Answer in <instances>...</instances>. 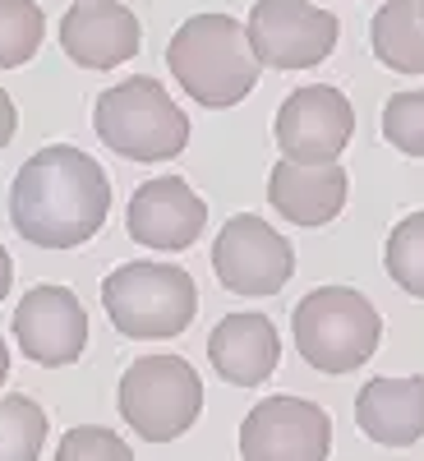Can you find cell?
<instances>
[{
	"label": "cell",
	"mask_w": 424,
	"mask_h": 461,
	"mask_svg": "<svg viewBox=\"0 0 424 461\" xmlns=\"http://www.w3.org/2000/svg\"><path fill=\"white\" fill-rule=\"evenodd\" d=\"M125 226H130V240L143 245V249H158V254H176V249H189L203 226H208V203L189 189V180L180 176H158L134 189L130 199V212H125Z\"/></svg>",
	"instance_id": "obj_12"
},
{
	"label": "cell",
	"mask_w": 424,
	"mask_h": 461,
	"mask_svg": "<svg viewBox=\"0 0 424 461\" xmlns=\"http://www.w3.org/2000/svg\"><path fill=\"white\" fill-rule=\"evenodd\" d=\"M60 47L84 69H115L139 56L143 28L121 0H74L60 14Z\"/></svg>",
	"instance_id": "obj_13"
},
{
	"label": "cell",
	"mask_w": 424,
	"mask_h": 461,
	"mask_svg": "<svg viewBox=\"0 0 424 461\" xmlns=\"http://www.w3.org/2000/svg\"><path fill=\"white\" fill-rule=\"evenodd\" d=\"M111 212V180L97 158L51 143L37 148L10 185V226L37 249H74L93 240Z\"/></svg>",
	"instance_id": "obj_1"
},
{
	"label": "cell",
	"mask_w": 424,
	"mask_h": 461,
	"mask_svg": "<svg viewBox=\"0 0 424 461\" xmlns=\"http://www.w3.org/2000/svg\"><path fill=\"white\" fill-rule=\"evenodd\" d=\"M47 443V411L28 393L0 397V461H37Z\"/></svg>",
	"instance_id": "obj_18"
},
{
	"label": "cell",
	"mask_w": 424,
	"mask_h": 461,
	"mask_svg": "<svg viewBox=\"0 0 424 461\" xmlns=\"http://www.w3.org/2000/svg\"><path fill=\"white\" fill-rule=\"evenodd\" d=\"M369 42L392 74H424V5L419 0H388L369 23Z\"/></svg>",
	"instance_id": "obj_17"
},
{
	"label": "cell",
	"mask_w": 424,
	"mask_h": 461,
	"mask_svg": "<svg viewBox=\"0 0 424 461\" xmlns=\"http://www.w3.org/2000/svg\"><path fill=\"white\" fill-rule=\"evenodd\" d=\"M383 139L406 158H424V88L397 93L383 106Z\"/></svg>",
	"instance_id": "obj_21"
},
{
	"label": "cell",
	"mask_w": 424,
	"mask_h": 461,
	"mask_svg": "<svg viewBox=\"0 0 424 461\" xmlns=\"http://www.w3.org/2000/svg\"><path fill=\"white\" fill-rule=\"evenodd\" d=\"M346 180L341 162H328V167H300V162H277L273 176H267V199L273 208L295 221V226H323L332 221L341 208H346Z\"/></svg>",
	"instance_id": "obj_15"
},
{
	"label": "cell",
	"mask_w": 424,
	"mask_h": 461,
	"mask_svg": "<svg viewBox=\"0 0 424 461\" xmlns=\"http://www.w3.org/2000/svg\"><path fill=\"white\" fill-rule=\"evenodd\" d=\"M212 273L230 295H277L295 273V249L263 217H230L212 240Z\"/></svg>",
	"instance_id": "obj_7"
},
{
	"label": "cell",
	"mask_w": 424,
	"mask_h": 461,
	"mask_svg": "<svg viewBox=\"0 0 424 461\" xmlns=\"http://www.w3.org/2000/svg\"><path fill=\"white\" fill-rule=\"evenodd\" d=\"M419 5H424V0H419Z\"/></svg>",
	"instance_id": "obj_26"
},
{
	"label": "cell",
	"mask_w": 424,
	"mask_h": 461,
	"mask_svg": "<svg viewBox=\"0 0 424 461\" xmlns=\"http://www.w3.org/2000/svg\"><path fill=\"white\" fill-rule=\"evenodd\" d=\"M208 360L226 383L258 388L263 378H273L282 360V337L273 319H263V314H226L208 337Z\"/></svg>",
	"instance_id": "obj_14"
},
{
	"label": "cell",
	"mask_w": 424,
	"mask_h": 461,
	"mask_svg": "<svg viewBox=\"0 0 424 461\" xmlns=\"http://www.w3.org/2000/svg\"><path fill=\"white\" fill-rule=\"evenodd\" d=\"M203 411V383L180 356H143L121 378V415L148 443L180 438Z\"/></svg>",
	"instance_id": "obj_6"
},
{
	"label": "cell",
	"mask_w": 424,
	"mask_h": 461,
	"mask_svg": "<svg viewBox=\"0 0 424 461\" xmlns=\"http://www.w3.org/2000/svg\"><path fill=\"white\" fill-rule=\"evenodd\" d=\"M19 351L47 369L74 365L88 346V314L69 286H32L14 310Z\"/></svg>",
	"instance_id": "obj_11"
},
{
	"label": "cell",
	"mask_w": 424,
	"mask_h": 461,
	"mask_svg": "<svg viewBox=\"0 0 424 461\" xmlns=\"http://www.w3.org/2000/svg\"><path fill=\"white\" fill-rule=\"evenodd\" d=\"M249 42L267 69H314L337 47V14L310 0H254Z\"/></svg>",
	"instance_id": "obj_8"
},
{
	"label": "cell",
	"mask_w": 424,
	"mask_h": 461,
	"mask_svg": "<svg viewBox=\"0 0 424 461\" xmlns=\"http://www.w3.org/2000/svg\"><path fill=\"white\" fill-rule=\"evenodd\" d=\"M97 139L130 162H167L189 143V115L171 102L158 79H125L97 97Z\"/></svg>",
	"instance_id": "obj_4"
},
{
	"label": "cell",
	"mask_w": 424,
	"mask_h": 461,
	"mask_svg": "<svg viewBox=\"0 0 424 461\" xmlns=\"http://www.w3.org/2000/svg\"><path fill=\"white\" fill-rule=\"evenodd\" d=\"M356 425L388 447H410L424 438V378H369L356 397Z\"/></svg>",
	"instance_id": "obj_16"
},
{
	"label": "cell",
	"mask_w": 424,
	"mask_h": 461,
	"mask_svg": "<svg viewBox=\"0 0 424 461\" xmlns=\"http://www.w3.org/2000/svg\"><path fill=\"white\" fill-rule=\"evenodd\" d=\"M332 420L323 406L304 397H267L240 425L245 461H328Z\"/></svg>",
	"instance_id": "obj_10"
},
{
	"label": "cell",
	"mask_w": 424,
	"mask_h": 461,
	"mask_svg": "<svg viewBox=\"0 0 424 461\" xmlns=\"http://www.w3.org/2000/svg\"><path fill=\"white\" fill-rule=\"evenodd\" d=\"M47 37V19L37 0H0V69H19L37 56Z\"/></svg>",
	"instance_id": "obj_19"
},
{
	"label": "cell",
	"mask_w": 424,
	"mask_h": 461,
	"mask_svg": "<svg viewBox=\"0 0 424 461\" xmlns=\"http://www.w3.org/2000/svg\"><path fill=\"white\" fill-rule=\"evenodd\" d=\"M167 69L199 106H236L254 93L263 60L254 56L249 28L230 14H194L185 19L167 47Z\"/></svg>",
	"instance_id": "obj_2"
},
{
	"label": "cell",
	"mask_w": 424,
	"mask_h": 461,
	"mask_svg": "<svg viewBox=\"0 0 424 461\" xmlns=\"http://www.w3.org/2000/svg\"><path fill=\"white\" fill-rule=\"evenodd\" d=\"M5 378H10V351H5V341H0V388H5Z\"/></svg>",
	"instance_id": "obj_25"
},
{
	"label": "cell",
	"mask_w": 424,
	"mask_h": 461,
	"mask_svg": "<svg viewBox=\"0 0 424 461\" xmlns=\"http://www.w3.org/2000/svg\"><path fill=\"white\" fill-rule=\"evenodd\" d=\"M356 134V111L341 88L310 84L295 88L277 111V148L286 162L300 167H328L337 162Z\"/></svg>",
	"instance_id": "obj_9"
},
{
	"label": "cell",
	"mask_w": 424,
	"mask_h": 461,
	"mask_svg": "<svg viewBox=\"0 0 424 461\" xmlns=\"http://www.w3.org/2000/svg\"><path fill=\"white\" fill-rule=\"evenodd\" d=\"M14 125H19L14 102H10V93H5V88H0V148H5V143L14 139Z\"/></svg>",
	"instance_id": "obj_23"
},
{
	"label": "cell",
	"mask_w": 424,
	"mask_h": 461,
	"mask_svg": "<svg viewBox=\"0 0 424 461\" xmlns=\"http://www.w3.org/2000/svg\"><path fill=\"white\" fill-rule=\"evenodd\" d=\"M383 263H388V277L424 300V212H410L406 221L392 226V236H388V249H383Z\"/></svg>",
	"instance_id": "obj_20"
},
{
	"label": "cell",
	"mask_w": 424,
	"mask_h": 461,
	"mask_svg": "<svg viewBox=\"0 0 424 461\" xmlns=\"http://www.w3.org/2000/svg\"><path fill=\"white\" fill-rule=\"evenodd\" d=\"M10 282H14V267H10V254H5V245H0V300L10 295Z\"/></svg>",
	"instance_id": "obj_24"
},
{
	"label": "cell",
	"mask_w": 424,
	"mask_h": 461,
	"mask_svg": "<svg viewBox=\"0 0 424 461\" xmlns=\"http://www.w3.org/2000/svg\"><path fill=\"white\" fill-rule=\"evenodd\" d=\"M102 304L134 341H162L194 323L199 291L180 263H125L102 282Z\"/></svg>",
	"instance_id": "obj_5"
},
{
	"label": "cell",
	"mask_w": 424,
	"mask_h": 461,
	"mask_svg": "<svg viewBox=\"0 0 424 461\" xmlns=\"http://www.w3.org/2000/svg\"><path fill=\"white\" fill-rule=\"evenodd\" d=\"M56 461H134V452H130V443H121V434L97 429V425H79L60 438Z\"/></svg>",
	"instance_id": "obj_22"
},
{
	"label": "cell",
	"mask_w": 424,
	"mask_h": 461,
	"mask_svg": "<svg viewBox=\"0 0 424 461\" xmlns=\"http://www.w3.org/2000/svg\"><path fill=\"white\" fill-rule=\"evenodd\" d=\"M291 332H295V351L304 356V365L319 374H351L360 369L383 337V319L378 310L351 286H319L310 291L295 314H291Z\"/></svg>",
	"instance_id": "obj_3"
}]
</instances>
